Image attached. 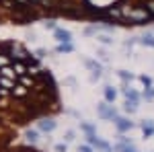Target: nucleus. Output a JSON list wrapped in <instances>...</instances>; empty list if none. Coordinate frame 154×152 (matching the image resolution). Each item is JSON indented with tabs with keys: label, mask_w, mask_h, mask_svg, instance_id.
Returning a JSON list of instances; mask_svg holds the SVG:
<instances>
[{
	"label": "nucleus",
	"mask_w": 154,
	"mask_h": 152,
	"mask_svg": "<svg viewBox=\"0 0 154 152\" xmlns=\"http://www.w3.org/2000/svg\"><path fill=\"white\" fill-rule=\"evenodd\" d=\"M21 82H23L25 86H29V84H31V80H29V78H27V76H25V74H23V76H21Z\"/></svg>",
	"instance_id": "16"
},
{
	"label": "nucleus",
	"mask_w": 154,
	"mask_h": 152,
	"mask_svg": "<svg viewBox=\"0 0 154 152\" xmlns=\"http://www.w3.org/2000/svg\"><path fill=\"white\" fill-rule=\"evenodd\" d=\"M105 99L111 103V101H115V91L113 88H105Z\"/></svg>",
	"instance_id": "6"
},
{
	"label": "nucleus",
	"mask_w": 154,
	"mask_h": 152,
	"mask_svg": "<svg viewBox=\"0 0 154 152\" xmlns=\"http://www.w3.org/2000/svg\"><path fill=\"white\" fill-rule=\"evenodd\" d=\"M56 150H58V152H66V146H64V144H58Z\"/></svg>",
	"instance_id": "19"
},
{
	"label": "nucleus",
	"mask_w": 154,
	"mask_h": 152,
	"mask_svg": "<svg viewBox=\"0 0 154 152\" xmlns=\"http://www.w3.org/2000/svg\"><path fill=\"white\" fill-rule=\"evenodd\" d=\"M123 152H136L134 148H123Z\"/></svg>",
	"instance_id": "24"
},
{
	"label": "nucleus",
	"mask_w": 154,
	"mask_h": 152,
	"mask_svg": "<svg viewBox=\"0 0 154 152\" xmlns=\"http://www.w3.org/2000/svg\"><path fill=\"white\" fill-rule=\"evenodd\" d=\"M142 129H144V134H146V136H152V134H154V123H152V121H144Z\"/></svg>",
	"instance_id": "5"
},
{
	"label": "nucleus",
	"mask_w": 154,
	"mask_h": 152,
	"mask_svg": "<svg viewBox=\"0 0 154 152\" xmlns=\"http://www.w3.org/2000/svg\"><path fill=\"white\" fill-rule=\"evenodd\" d=\"M14 70H17V74H21V76H23V74H25V64H21V62H14Z\"/></svg>",
	"instance_id": "10"
},
{
	"label": "nucleus",
	"mask_w": 154,
	"mask_h": 152,
	"mask_svg": "<svg viewBox=\"0 0 154 152\" xmlns=\"http://www.w3.org/2000/svg\"><path fill=\"white\" fill-rule=\"evenodd\" d=\"M125 97H128V99H131V101H138V95L134 93V91H125Z\"/></svg>",
	"instance_id": "14"
},
{
	"label": "nucleus",
	"mask_w": 154,
	"mask_h": 152,
	"mask_svg": "<svg viewBox=\"0 0 154 152\" xmlns=\"http://www.w3.org/2000/svg\"><path fill=\"white\" fill-rule=\"evenodd\" d=\"M80 152H91V148L88 146H80Z\"/></svg>",
	"instance_id": "22"
},
{
	"label": "nucleus",
	"mask_w": 154,
	"mask_h": 152,
	"mask_svg": "<svg viewBox=\"0 0 154 152\" xmlns=\"http://www.w3.org/2000/svg\"><path fill=\"white\" fill-rule=\"evenodd\" d=\"M148 8H150V11L154 12V2H148Z\"/></svg>",
	"instance_id": "23"
},
{
	"label": "nucleus",
	"mask_w": 154,
	"mask_h": 152,
	"mask_svg": "<svg viewBox=\"0 0 154 152\" xmlns=\"http://www.w3.org/2000/svg\"><path fill=\"white\" fill-rule=\"evenodd\" d=\"M39 128L43 132H54L56 129V121L54 119H43V121H39Z\"/></svg>",
	"instance_id": "3"
},
{
	"label": "nucleus",
	"mask_w": 154,
	"mask_h": 152,
	"mask_svg": "<svg viewBox=\"0 0 154 152\" xmlns=\"http://www.w3.org/2000/svg\"><path fill=\"white\" fill-rule=\"evenodd\" d=\"M0 72H2L4 76H14V72H17V70H12L11 66H2V70H0Z\"/></svg>",
	"instance_id": "9"
},
{
	"label": "nucleus",
	"mask_w": 154,
	"mask_h": 152,
	"mask_svg": "<svg viewBox=\"0 0 154 152\" xmlns=\"http://www.w3.org/2000/svg\"><path fill=\"white\" fill-rule=\"evenodd\" d=\"M82 129L88 132V134H93V126H88V123H82Z\"/></svg>",
	"instance_id": "15"
},
{
	"label": "nucleus",
	"mask_w": 154,
	"mask_h": 152,
	"mask_svg": "<svg viewBox=\"0 0 154 152\" xmlns=\"http://www.w3.org/2000/svg\"><path fill=\"white\" fill-rule=\"evenodd\" d=\"M119 76H121V78H125V80H128V78L131 80V74H128V72H119Z\"/></svg>",
	"instance_id": "18"
},
{
	"label": "nucleus",
	"mask_w": 154,
	"mask_h": 152,
	"mask_svg": "<svg viewBox=\"0 0 154 152\" xmlns=\"http://www.w3.org/2000/svg\"><path fill=\"white\" fill-rule=\"evenodd\" d=\"M45 29H56V23H54V21H48V23H45Z\"/></svg>",
	"instance_id": "17"
},
{
	"label": "nucleus",
	"mask_w": 154,
	"mask_h": 152,
	"mask_svg": "<svg viewBox=\"0 0 154 152\" xmlns=\"http://www.w3.org/2000/svg\"><path fill=\"white\" fill-rule=\"evenodd\" d=\"M115 126H117L119 132H128V129H131V121H128V119H121V117H117L115 119Z\"/></svg>",
	"instance_id": "2"
},
{
	"label": "nucleus",
	"mask_w": 154,
	"mask_h": 152,
	"mask_svg": "<svg viewBox=\"0 0 154 152\" xmlns=\"http://www.w3.org/2000/svg\"><path fill=\"white\" fill-rule=\"evenodd\" d=\"M142 82L146 84V86H150V78H148V76H142Z\"/></svg>",
	"instance_id": "21"
},
{
	"label": "nucleus",
	"mask_w": 154,
	"mask_h": 152,
	"mask_svg": "<svg viewBox=\"0 0 154 152\" xmlns=\"http://www.w3.org/2000/svg\"><path fill=\"white\" fill-rule=\"evenodd\" d=\"M125 109H128L130 113H134V111H136V101H128V103H125Z\"/></svg>",
	"instance_id": "12"
},
{
	"label": "nucleus",
	"mask_w": 154,
	"mask_h": 152,
	"mask_svg": "<svg viewBox=\"0 0 154 152\" xmlns=\"http://www.w3.org/2000/svg\"><path fill=\"white\" fill-rule=\"evenodd\" d=\"M70 33L68 31H62V29H56V39L62 41V43H70Z\"/></svg>",
	"instance_id": "4"
},
{
	"label": "nucleus",
	"mask_w": 154,
	"mask_h": 152,
	"mask_svg": "<svg viewBox=\"0 0 154 152\" xmlns=\"http://www.w3.org/2000/svg\"><path fill=\"white\" fill-rule=\"evenodd\" d=\"M12 95H19V97H23V95H27V86H25V84H21V86H17V88L12 91Z\"/></svg>",
	"instance_id": "7"
},
{
	"label": "nucleus",
	"mask_w": 154,
	"mask_h": 152,
	"mask_svg": "<svg viewBox=\"0 0 154 152\" xmlns=\"http://www.w3.org/2000/svg\"><path fill=\"white\" fill-rule=\"evenodd\" d=\"M99 115L103 117V119H113V117H115V111L109 109V107L103 103V105H99Z\"/></svg>",
	"instance_id": "1"
},
{
	"label": "nucleus",
	"mask_w": 154,
	"mask_h": 152,
	"mask_svg": "<svg viewBox=\"0 0 154 152\" xmlns=\"http://www.w3.org/2000/svg\"><path fill=\"white\" fill-rule=\"evenodd\" d=\"M27 140L29 142H37V132L35 129H29V132H27Z\"/></svg>",
	"instance_id": "11"
},
{
	"label": "nucleus",
	"mask_w": 154,
	"mask_h": 152,
	"mask_svg": "<svg viewBox=\"0 0 154 152\" xmlns=\"http://www.w3.org/2000/svg\"><path fill=\"white\" fill-rule=\"evenodd\" d=\"M0 66H8V60H6V58H2V56H0Z\"/></svg>",
	"instance_id": "20"
},
{
	"label": "nucleus",
	"mask_w": 154,
	"mask_h": 152,
	"mask_svg": "<svg viewBox=\"0 0 154 152\" xmlns=\"http://www.w3.org/2000/svg\"><path fill=\"white\" fill-rule=\"evenodd\" d=\"M58 51H72V45L70 43H62V45L58 47Z\"/></svg>",
	"instance_id": "13"
},
{
	"label": "nucleus",
	"mask_w": 154,
	"mask_h": 152,
	"mask_svg": "<svg viewBox=\"0 0 154 152\" xmlns=\"http://www.w3.org/2000/svg\"><path fill=\"white\" fill-rule=\"evenodd\" d=\"M142 43H144V45L154 47V37H152V35H144V37H142Z\"/></svg>",
	"instance_id": "8"
}]
</instances>
